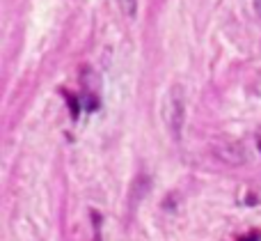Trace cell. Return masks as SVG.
I'll return each instance as SVG.
<instances>
[{"mask_svg":"<svg viewBox=\"0 0 261 241\" xmlns=\"http://www.w3.org/2000/svg\"><path fill=\"white\" fill-rule=\"evenodd\" d=\"M119 7L128 18H133L135 12H138V0H119Z\"/></svg>","mask_w":261,"mask_h":241,"instance_id":"obj_2","label":"cell"},{"mask_svg":"<svg viewBox=\"0 0 261 241\" xmlns=\"http://www.w3.org/2000/svg\"><path fill=\"white\" fill-rule=\"evenodd\" d=\"M254 9H257L259 16H261V0H254Z\"/></svg>","mask_w":261,"mask_h":241,"instance_id":"obj_4","label":"cell"},{"mask_svg":"<svg viewBox=\"0 0 261 241\" xmlns=\"http://www.w3.org/2000/svg\"><path fill=\"white\" fill-rule=\"evenodd\" d=\"M257 239H259V234H257V232H252L250 237H243V239H239V241H257Z\"/></svg>","mask_w":261,"mask_h":241,"instance_id":"obj_3","label":"cell"},{"mask_svg":"<svg viewBox=\"0 0 261 241\" xmlns=\"http://www.w3.org/2000/svg\"><path fill=\"white\" fill-rule=\"evenodd\" d=\"M186 119V101H184V87L181 85H172L170 94L165 101V122L170 127L172 136H179L181 127Z\"/></svg>","mask_w":261,"mask_h":241,"instance_id":"obj_1","label":"cell"}]
</instances>
